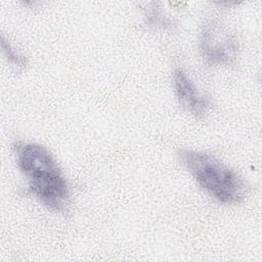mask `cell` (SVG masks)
<instances>
[{
	"mask_svg": "<svg viewBox=\"0 0 262 262\" xmlns=\"http://www.w3.org/2000/svg\"><path fill=\"white\" fill-rule=\"evenodd\" d=\"M199 47L209 67H229L238 57L237 36L218 18H207L201 27Z\"/></svg>",
	"mask_w": 262,
	"mask_h": 262,
	"instance_id": "cell-3",
	"label": "cell"
},
{
	"mask_svg": "<svg viewBox=\"0 0 262 262\" xmlns=\"http://www.w3.org/2000/svg\"><path fill=\"white\" fill-rule=\"evenodd\" d=\"M1 47H2V50H3L6 58L8 59V61L10 63H12L13 66H15L16 68H19V69H25L27 67L28 60H27L26 56H24L14 47H12L5 40L4 37H2V39H1Z\"/></svg>",
	"mask_w": 262,
	"mask_h": 262,
	"instance_id": "cell-5",
	"label": "cell"
},
{
	"mask_svg": "<svg viewBox=\"0 0 262 262\" xmlns=\"http://www.w3.org/2000/svg\"><path fill=\"white\" fill-rule=\"evenodd\" d=\"M146 16L148 18V23L150 26L155 28H161V29H166L167 27H171V20L166 17L161 10H159L156 7H152L147 13Z\"/></svg>",
	"mask_w": 262,
	"mask_h": 262,
	"instance_id": "cell-6",
	"label": "cell"
},
{
	"mask_svg": "<svg viewBox=\"0 0 262 262\" xmlns=\"http://www.w3.org/2000/svg\"><path fill=\"white\" fill-rule=\"evenodd\" d=\"M13 151L31 193L47 209L66 212L71 203L70 186L51 152L41 144L21 140L14 142Z\"/></svg>",
	"mask_w": 262,
	"mask_h": 262,
	"instance_id": "cell-1",
	"label": "cell"
},
{
	"mask_svg": "<svg viewBox=\"0 0 262 262\" xmlns=\"http://www.w3.org/2000/svg\"><path fill=\"white\" fill-rule=\"evenodd\" d=\"M178 158L196 183L214 200L225 205L241 203L247 195L245 179L215 156L195 149H181Z\"/></svg>",
	"mask_w": 262,
	"mask_h": 262,
	"instance_id": "cell-2",
	"label": "cell"
},
{
	"mask_svg": "<svg viewBox=\"0 0 262 262\" xmlns=\"http://www.w3.org/2000/svg\"><path fill=\"white\" fill-rule=\"evenodd\" d=\"M173 87L179 104L196 119H204L212 107L210 98L202 92L182 69L173 71Z\"/></svg>",
	"mask_w": 262,
	"mask_h": 262,
	"instance_id": "cell-4",
	"label": "cell"
}]
</instances>
